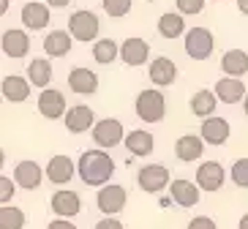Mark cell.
<instances>
[{
    "instance_id": "d4e9b609",
    "label": "cell",
    "mask_w": 248,
    "mask_h": 229,
    "mask_svg": "<svg viewBox=\"0 0 248 229\" xmlns=\"http://www.w3.org/2000/svg\"><path fill=\"white\" fill-rule=\"evenodd\" d=\"M221 71H224L226 76L243 79V76L248 74V52L246 49H226L224 55H221Z\"/></svg>"
},
{
    "instance_id": "52a82bcc",
    "label": "cell",
    "mask_w": 248,
    "mask_h": 229,
    "mask_svg": "<svg viewBox=\"0 0 248 229\" xmlns=\"http://www.w3.org/2000/svg\"><path fill=\"white\" fill-rule=\"evenodd\" d=\"M125 202H128V191L117 183L101 185L98 194H95V205H98V210H101L104 215H117L125 207Z\"/></svg>"
},
{
    "instance_id": "e0dca14e",
    "label": "cell",
    "mask_w": 248,
    "mask_h": 229,
    "mask_svg": "<svg viewBox=\"0 0 248 229\" xmlns=\"http://www.w3.org/2000/svg\"><path fill=\"white\" fill-rule=\"evenodd\" d=\"M44 180V169H41V164L36 161H19L14 167V183L25 191H36L38 185Z\"/></svg>"
},
{
    "instance_id": "b9f144b4",
    "label": "cell",
    "mask_w": 248,
    "mask_h": 229,
    "mask_svg": "<svg viewBox=\"0 0 248 229\" xmlns=\"http://www.w3.org/2000/svg\"><path fill=\"white\" fill-rule=\"evenodd\" d=\"M237 229H248V213H246V215H243L240 221H237Z\"/></svg>"
},
{
    "instance_id": "8d00e7d4",
    "label": "cell",
    "mask_w": 248,
    "mask_h": 229,
    "mask_svg": "<svg viewBox=\"0 0 248 229\" xmlns=\"http://www.w3.org/2000/svg\"><path fill=\"white\" fill-rule=\"evenodd\" d=\"M95 229H123V221L115 218V215H104L101 221L95 224Z\"/></svg>"
},
{
    "instance_id": "3957f363",
    "label": "cell",
    "mask_w": 248,
    "mask_h": 229,
    "mask_svg": "<svg viewBox=\"0 0 248 229\" xmlns=\"http://www.w3.org/2000/svg\"><path fill=\"white\" fill-rule=\"evenodd\" d=\"M68 33H71L74 41H82V44H88V41H98V33H101V22H98V16L88 8H82V11H74L68 16Z\"/></svg>"
},
{
    "instance_id": "ba28073f",
    "label": "cell",
    "mask_w": 248,
    "mask_h": 229,
    "mask_svg": "<svg viewBox=\"0 0 248 229\" xmlns=\"http://www.w3.org/2000/svg\"><path fill=\"white\" fill-rule=\"evenodd\" d=\"M199 137L204 139V145H226L229 142V137H232V126H229V120L226 118H216V115H210V118L202 120V128H199Z\"/></svg>"
},
{
    "instance_id": "8fae6325",
    "label": "cell",
    "mask_w": 248,
    "mask_h": 229,
    "mask_svg": "<svg viewBox=\"0 0 248 229\" xmlns=\"http://www.w3.org/2000/svg\"><path fill=\"white\" fill-rule=\"evenodd\" d=\"M226 180V169L221 167L218 161H204L199 164V169H197V185H199V191H221V185H224Z\"/></svg>"
},
{
    "instance_id": "74e56055",
    "label": "cell",
    "mask_w": 248,
    "mask_h": 229,
    "mask_svg": "<svg viewBox=\"0 0 248 229\" xmlns=\"http://www.w3.org/2000/svg\"><path fill=\"white\" fill-rule=\"evenodd\" d=\"M46 229H77V227L71 224V218H55V221H49Z\"/></svg>"
},
{
    "instance_id": "ab89813d",
    "label": "cell",
    "mask_w": 248,
    "mask_h": 229,
    "mask_svg": "<svg viewBox=\"0 0 248 229\" xmlns=\"http://www.w3.org/2000/svg\"><path fill=\"white\" fill-rule=\"evenodd\" d=\"M237 11L248 16V0H237Z\"/></svg>"
},
{
    "instance_id": "ac0fdd59",
    "label": "cell",
    "mask_w": 248,
    "mask_h": 229,
    "mask_svg": "<svg viewBox=\"0 0 248 229\" xmlns=\"http://www.w3.org/2000/svg\"><path fill=\"white\" fill-rule=\"evenodd\" d=\"M147 76L153 79L155 88H169V85H175V79H177V66L167 58V55H161V58H155L153 63L147 66Z\"/></svg>"
},
{
    "instance_id": "d590c367",
    "label": "cell",
    "mask_w": 248,
    "mask_h": 229,
    "mask_svg": "<svg viewBox=\"0 0 248 229\" xmlns=\"http://www.w3.org/2000/svg\"><path fill=\"white\" fill-rule=\"evenodd\" d=\"M188 229H218V227H216V221L210 215H197V218L188 221Z\"/></svg>"
},
{
    "instance_id": "277c9868",
    "label": "cell",
    "mask_w": 248,
    "mask_h": 229,
    "mask_svg": "<svg viewBox=\"0 0 248 229\" xmlns=\"http://www.w3.org/2000/svg\"><path fill=\"white\" fill-rule=\"evenodd\" d=\"M183 46H186V55L191 60H207L216 49V38L207 28H191L186 30V38H183Z\"/></svg>"
},
{
    "instance_id": "6da1fadb",
    "label": "cell",
    "mask_w": 248,
    "mask_h": 229,
    "mask_svg": "<svg viewBox=\"0 0 248 229\" xmlns=\"http://www.w3.org/2000/svg\"><path fill=\"white\" fill-rule=\"evenodd\" d=\"M77 175L85 185H107L115 175V161L107 150L95 148V150H85L77 161Z\"/></svg>"
},
{
    "instance_id": "ee69618b",
    "label": "cell",
    "mask_w": 248,
    "mask_h": 229,
    "mask_svg": "<svg viewBox=\"0 0 248 229\" xmlns=\"http://www.w3.org/2000/svg\"><path fill=\"white\" fill-rule=\"evenodd\" d=\"M243 112H246V118H248V93H246V98H243Z\"/></svg>"
},
{
    "instance_id": "484cf974",
    "label": "cell",
    "mask_w": 248,
    "mask_h": 229,
    "mask_svg": "<svg viewBox=\"0 0 248 229\" xmlns=\"http://www.w3.org/2000/svg\"><path fill=\"white\" fill-rule=\"evenodd\" d=\"M158 33L161 38H180L186 36V16L180 11H167V14L158 16Z\"/></svg>"
},
{
    "instance_id": "4316f807",
    "label": "cell",
    "mask_w": 248,
    "mask_h": 229,
    "mask_svg": "<svg viewBox=\"0 0 248 229\" xmlns=\"http://www.w3.org/2000/svg\"><path fill=\"white\" fill-rule=\"evenodd\" d=\"M71 44H74L71 33H66V30H52L44 38V52L49 58H66L68 52H71Z\"/></svg>"
},
{
    "instance_id": "603a6c76",
    "label": "cell",
    "mask_w": 248,
    "mask_h": 229,
    "mask_svg": "<svg viewBox=\"0 0 248 229\" xmlns=\"http://www.w3.org/2000/svg\"><path fill=\"white\" fill-rule=\"evenodd\" d=\"M49 6L46 3H36V0H30L22 6V25L28 30H44L49 25Z\"/></svg>"
},
{
    "instance_id": "30bf717a",
    "label": "cell",
    "mask_w": 248,
    "mask_h": 229,
    "mask_svg": "<svg viewBox=\"0 0 248 229\" xmlns=\"http://www.w3.org/2000/svg\"><path fill=\"white\" fill-rule=\"evenodd\" d=\"M120 60H123L125 66H145L147 60H150V44H147L145 38H139V36H131V38H125L123 44H120Z\"/></svg>"
},
{
    "instance_id": "7c38bea8",
    "label": "cell",
    "mask_w": 248,
    "mask_h": 229,
    "mask_svg": "<svg viewBox=\"0 0 248 229\" xmlns=\"http://www.w3.org/2000/svg\"><path fill=\"white\" fill-rule=\"evenodd\" d=\"M44 175H46V180L55 183V185H68V183H71V178L77 175V164H74L68 155L58 153V155H52V158H49Z\"/></svg>"
},
{
    "instance_id": "83f0119b",
    "label": "cell",
    "mask_w": 248,
    "mask_h": 229,
    "mask_svg": "<svg viewBox=\"0 0 248 229\" xmlns=\"http://www.w3.org/2000/svg\"><path fill=\"white\" fill-rule=\"evenodd\" d=\"M52 63L46 58H36V60H30V66H28V82L33 85V88H49V82H52Z\"/></svg>"
},
{
    "instance_id": "f35d334b",
    "label": "cell",
    "mask_w": 248,
    "mask_h": 229,
    "mask_svg": "<svg viewBox=\"0 0 248 229\" xmlns=\"http://www.w3.org/2000/svg\"><path fill=\"white\" fill-rule=\"evenodd\" d=\"M68 3H71V0H46V6L49 8H66Z\"/></svg>"
},
{
    "instance_id": "5bb4252c",
    "label": "cell",
    "mask_w": 248,
    "mask_h": 229,
    "mask_svg": "<svg viewBox=\"0 0 248 229\" xmlns=\"http://www.w3.org/2000/svg\"><path fill=\"white\" fill-rule=\"evenodd\" d=\"M68 88L77 96H93L95 90H98V74H95L93 68L77 66L68 71Z\"/></svg>"
},
{
    "instance_id": "5b68a950",
    "label": "cell",
    "mask_w": 248,
    "mask_h": 229,
    "mask_svg": "<svg viewBox=\"0 0 248 229\" xmlns=\"http://www.w3.org/2000/svg\"><path fill=\"white\" fill-rule=\"evenodd\" d=\"M125 139V128L117 118H104V120H95L93 126V142L98 145L101 150H112L117 145H123Z\"/></svg>"
},
{
    "instance_id": "9c48e42d",
    "label": "cell",
    "mask_w": 248,
    "mask_h": 229,
    "mask_svg": "<svg viewBox=\"0 0 248 229\" xmlns=\"http://www.w3.org/2000/svg\"><path fill=\"white\" fill-rule=\"evenodd\" d=\"M49 207L58 218H74L82 210V197L77 191H71V188H60V191L52 194Z\"/></svg>"
},
{
    "instance_id": "7a4b0ae2",
    "label": "cell",
    "mask_w": 248,
    "mask_h": 229,
    "mask_svg": "<svg viewBox=\"0 0 248 229\" xmlns=\"http://www.w3.org/2000/svg\"><path fill=\"white\" fill-rule=\"evenodd\" d=\"M134 109H137V118L142 123H161L167 118V96L158 88H145L139 90Z\"/></svg>"
},
{
    "instance_id": "44dd1931",
    "label": "cell",
    "mask_w": 248,
    "mask_h": 229,
    "mask_svg": "<svg viewBox=\"0 0 248 229\" xmlns=\"http://www.w3.org/2000/svg\"><path fill=\"white\" fill-rule=\"evenodd\" d=\"M213 93H216V98H218L221 104H237L246 98V85H243V79H237V76H221L218 82H216V88H213Z\"/></svg>"
},
{
    "instance_id": "d6a6232c",
    "label": "cell",
    "mask_w": 248,
    "mask_h": 229,
    "mask_svg": "<svg viewBox=\"0 0 248 229\" xmlns=\"http://www.w3.org/2000/svg\"><path fill=\"white\" fill-rule=\"evenodd\" d=\"M229 178L237 188H248V158H237L229 169Z\"/></svg>"
},
{
    "instance_id": "f1b7e54d",
    "label": "cell",
    "mask_w": 248,
    "mask_h": 229,
    "mask_svg": "<svg viewBox=\"0 0 248 229\" xmlns=\"http://www.w3.org/2000/svg\"><path fill=\"white\" fill-rule=\"evenodd\" d=\"M188 107H191V112H194L197 118L204 120V118H210L213 112H216V107H218V98H216V93H213V90L202 88V90H197V93L191 96Z\"/></svg>"
},
{
    "instance_id": "836d02e7",
    "label": "cell",
    "mask_w": 248,
    "mask_h": 229,
    "mask_svg": "<svg viewBox=\"0 0 248 229\" xmlns=\"http://www.w3.org/2000/svg\"><path fill=\"white\" fill-rule=\"evenodd\" d=\"M14 194H16L14 178H6V175H0V205H8V202L14 199Z\"/></svg>"
},
{
    "instance_id": "4fadbf2b",
    "label": "cell",
    "mask_w": 248,
    "mask_h": 229,
    "mask_svg": "<svg viewBox=\"0 0 248 229\" xmlns=\"http://www.w3.org/2000/svg\"><path fill=\"white\" fill-rule=\"evenodd\" d=\"M63 123L71 134H85L88 128L95 126V112L90 109L88 104H77V107H68L66 115H63Z\"/></svg>"
},
{
    "instance_id": "7bdbcfd3",
    "label": "cell",
    "mask_w": 248,
    "mask_h": 229,
    "mask_svg": "<svg viewBox=\"0 0 248 229\" xmlns=\"http://www.w3.org/2000/svg\"><path fill=\"white\" fill-rule=\"evenodd\" d=\"M3 164H6V150L0 148V169H3Z\"/></svg>"
},
{
    "instance_id": "f6af8a7d",
    "label": "cell",
    "mask_w": 248,
    "mask_h": 229,
    "mask_svg": "<svg viewBox=\"0 0 248 229\" xmlns=\"http://www.w3.org/2000/svg\"><path fill=\"white\" fill-rule=\"evenodd\" d=\"M0 104H3V93H0Z\"/></svg>"
},
{
    "instance_id": "9a60e30c",
    "label": "cell",
    "mask_w": 248,
    "mask_h": 229,
    "mask_svg": "<svg viewBox=\"0 0 248 229\" xmlns=\"http://www.w3.org/2000/svg\"><path fill=\"white\" fill-rule=\"evenodd\" d=\"M169 197H172V202L180 205V207H197L202 191H199L197 183H191V180H186V178H175L169 183Z\"/></svg>"
},
{
    "instance_id": "2e32d148",
    "label": "cell",
    "mask_w": 248,
    "mask_h": 229,
    "mask_svg": "<svg viewBox=\"0 0 248 229\" xmlns=\"http://www.w3.org/2000/svg\"><path fill=\"white\" fill-rule=\"evenodd\" d=\"M38 112L46 120H60L66 115V96L55 88H44L41 96H38Z\"/></svg>"
},
{
    "instance_id": "7402d4cb",
    "label": "cell",
    "mask_w": 248,
    "mask_h": 229,
    "mask_svg": "<svg viewBox=\"0 0 248 229\" xmlns=\"http://www.w3.org/2000/svg\"><path fill=\"white\" fill-rule=\"evenodd\" d=\"M0 49L6 52L8 58H25L30 52V36L22 33L19 28H11L0 36Z\"/></svg>"
},
{
    "instance_id": "60d3db41",
    "label": "cell",
    "mask_w": 248,
    "mask_h": 229,
    "mask_svg": "<svg viewBox=\"0 0 248 229\" xmlns=\"http://www.w3.org/2000/svg\"><path fill=\"white\" fill-rule=\"evenodd\" d=\"M8 6H11V0H0V16H6Z\"/></svg>"
},
{
    "instance_id": "8992f818",
    "label": "cell",
    "mask_w": 248,
    "mask_h": 229,
    "mask_svg": "<svg viewBox=\"0 0 248 229\" xmlns=\"http://www.w3.org/2000/svg\"><path fill=\"white\" fill-rule=\"evenodd\" d=\"M169 183H172V175L164 164H145L137 172V185L145 194H161L164 188H169Z\"/></svg>"
},
{
    "instance_id": "cb8c5ba5",
    "label": "cell",
    "mask_w": 248,
    "mask_h": 229,
    "mask_svg": "<svg viewBox=\"0 0 248 229\" xmlns=\"http://www.w3.org/2000/svg\"><path fill=\"white\" fill-rule=\"evenodd\" d=\"M202 153H204V139L197 137V134H183L180 139L175 142V155L186 164L202 158Z\"/></svg>"
},
{
    "instance_id": "1f68e13d",
    "label": "cell",
    "mask_w": 248,
    "mask_h": 229,
    "mask_svg": "<svg viewBox=\"0 0 248 229\" xmlns=\"http://www.w3.org/2000/svg\"><path fill=\"white\" fill-rule=\"evenodd\" d=\"M131 3L134 0H101L107 16H112V19H120V16L128 14V11H131Z\"/></svg>"
},
{
    "instance_id": "e575fe53",
    "label": "cell",
    "mask_w": 248,
    "mask_h": 229,
    "mask_svg": "<svg viewBox=\"0 0 248 229\" xmlns=\"http://www.w3.org/2000/svg\"><path fill=\"white\" fill-rule=\"evenodd\" d=\"M177 11H180L183 16L186 14H202L204 11V0H175Z\"/></svg>"
},
{
    "instance_id": "d6986e66",
    "label": "cell",
    "mask_w": 248,
    "mask_h": 229,
    "mask_svg": "<svg viewBox=\"0 0 248 229\" xmlns=\"http://www.w3.org/2000/svg\"><path fill=\"white\" fill-rule=\"evenodd\" d=\"M123 145H125V150H128V155L145 158V155L153 153V148H155V137H153L150 131H145V128H134V131L125 134Z\"/></svg>"
},
{
    "instance_id": "4dcf8cb0",
    "label": "cell",
    "mask_w": 248,
    "mask_h": 229,
    "mask_svg": "<svg viewBox=\"0 0 248 229\" xmlns=\"http://www.w3.org/2000/svg\"><path fill=\"white\" fill-rule=\"evenodd\" d=\"M25 221H28V218H25L22 207L0 205V229H22Z\"/></svg>"
},
{
    "instance_id": "ffe728a7",
    "label": "cell",
    "mask_w": 248,
    "mask_h": 229,
    "mask_svg": "<svg viewBox=\"0 0 248 229\" xmlns=\"http://www.w3.org/2000/svg\"><path fill=\"white\" fill-rule=\"evenodd\" d=\"M30 85L28 76L22 74H8L6 79H3V85H0V93H3V98L6 101H14V104H25L30 98Z\"/></svg>"
},
{
    "instance_id": "f546056e",
    "label": "cell",
    "mask_w": 248,
    "mask_h": 229,
    "mask_svg": "<svg viewBox=\"0 0 248 229\" xmlns=\"http://www.w3.org/2000/svg\"><path fill=\"white\" fill-rule=\"evenodd\" d=\"M117 58H120V44H117L115 38H98V41H93V60L95 63L109 66Z\"/></svg>"
}]
</instances>
